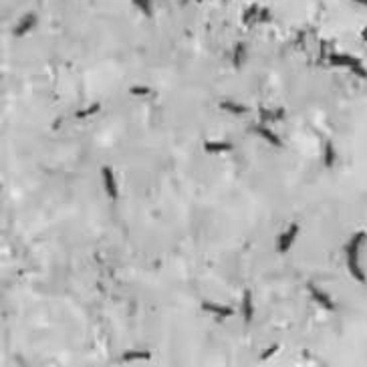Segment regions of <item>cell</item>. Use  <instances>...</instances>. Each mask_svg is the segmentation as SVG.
Masks as SVG:
<instances>
[{"instance_id":"obj_10","label":"cell","mask_w":367,"mask_h":367,"mask_svg":"<svg viewBox=\"0 0 367 367\" xmlns=\"http://www.w3.org/2000/svg\"><path fill=\"white\" fill-rule=\"evenodd\" d=\"M204 150L206 152H212V154H222V152H230L232 150V144L230 142H206L204 144Z\"/></svg>"},{"instance_id":"obj_3","label":"cell","mask_w":367,"mask_h":367,"mask_svg":"<svg viewBox=\"0 0 367 367\" xmlns=\"http://www.w3.org/2000/svg\"><path fill=\"white\" fill-rule=\"evenodd\" d=\"M329 61H331L333 65H343V67H349L353 73H357V75H361V77H367V71L361 67V63H359L357 59L349 57V55H331V57H329Z\"/></svg>"},{"instance_id":"obj_12","label":"cell","mask_w":367,"mask_h":367,"mask_svg":"<svg viewBox=\"0 0 367 367\" xmlns=\"http://www.w3.org/2000/svg\"><path fill=\"white\" fill-rule=\"evenodd\" d=\"M220 107L224 111H230V113H247V107L240 105V103H234V101H222Z\"/></svg>"},{"instance_id":"obj_7","label":"cell","mask_w":367,"mask_h":367,"mask_svg":"<svg viewBox=\"0 0 367 367\" xmlns=\"http://www.w3.org/2000/svg\"><path fill=\"white\" fill-rule=\"evenodd\" d=\"M253 315H255L253 295H251V291H247V293H244V297H242V317H244V321H247V323H251Z\"/></svg>"},{"instance_id":"obj_9","label":"cell","mask_w":367,"mask_h":367,"mask_svg":"<svg viewBox=\"0 0 367 367\" xmlns=\"http://www.w3.org/2000/svg\"><path fill=\"white\" fill-rule=\"evenodd\" d=\"M255 132H257L261 138H265V140H267L271 146H277V148H281V146H283L281 138H279L277 134H273L269 128H265V126H257V128H255Z\"/></svg>"},{"instance_id":"obj_8","label":"cell","mask_w":367,"mask_h":367,"mask_svg":"<svg viewBox=\"0 0 367 367\" xmlns=\"http://www.w3.org/2000/svg\"><path fill=\"white\" fill-rule=\"evenodd\" d=\"M35 25H37V17L31 13V15H27L17 27H15V35L19 37V35H25V33H29L31 29H35Z\"/></svg>"},{"instance_id":"obj_16","label":"cell","mask_w":367,"mask_h":367,"mask_svg":"<svg viewBox=\"0 0 367 367\" xmlns=\"http://www.w3.org/2000/svg\"><path fill=\"white\" fill-rule=\"evenodd\" d=\"M130 93H134V95H148L150 89H148V87H132Z\"/></svg>"},{"instance_id":"obj_5","label":"cell","mask_w":367,"mask_h":367,"mask_svg":"<svg viewBox=\"0 0 367 367\" xmlns=\"http://www.w3.org/2000/svg\"><path fill=\"white\" fill-rule=\"evenodd\" d=\"M202 309H204V311H208V313H212V315H216L218 319H226V317H230V315H232V309H230V307L216 305V303H208V301H204V303H202Z\"/></svg>"},{"instance_id":"obj_2","label":"cell","mask_w":367,"mask_h":367,"mask_svg":"<svg viewBox=\"0 0 367 367\" xmlns=\"http://www.w3.org/2000/svg\"><path fill=\"white\" fill-rule=\"evenodd\" d=\"M297 234H299V224H291V226L287 228V232L281 234V238H279V242H277V251H279L281 255H287V253L293 249V242H295Z\"/></svg>"},{"instance_id":"obj_18","label":"cell","mask_w":367,"mask_h":367,"mask_svg":"<svg viewBox=\"0 0 367 367\" xmlns=\"http://www.w3.org/2000/svg\"><path fill=\"white\" fill-rule=\"evenodd\" d=\"M277 349H279V347H271V349H269V351H267V353H265V355H263V359H267V357H271V355H273V353H275V351H277Z\"/></svg>"},{"instance_id":"obj_17","label":"cell","mask_w":367,"mask_h":367,"mask_svg":"<svg viewBox=\"0 0 367 367\" xmlns=\"http://www.w3.org/2000/svg\"><path fill=\"white\" fill-rule=\"evenodd\" d=\"M333 148H331V144H327V158H325V164L327 166H333Z\"/></svg>"},{"instance_id":"obj_1","label":"cell","mask_w":367,"mask_h":367,"mask_svg":"<svg viewBox=\"0 0 367 367\" xmlns=\"http://www.w3.org/2000/svg\"><path fill=\"white\" fill-rule=\"evenodd\" d=\"M363 238H365V234H363V232L355 234V236L349 240L347 249H345V253H347V267H349V273H351V277H353V279H357L359 283H365V275L361 273V269H359V265H357V249H359V244L363 242Z\"/></svg>"},{"instance_id":"obj_6","label":"cell","mask_w":367,"mask_h":367,"mask_svg":"<svg viewBox=\"0 0 367 367\" xmlns=\"http://www.w3.org/2000/svg\"><path fill=\"white\" fill-rule=\"evenodd\" d=\"M309 293H311V297H313V299H315V301H317L321 307H325V309H331V311L335 309V305L331 303V299H329V297H327V295H325V293H323V291H321L317 285H309Z\"/></svg>"},{"instance_id":"obj_15","label":"cell","mask_w":367,"mask_h":367,"mask_svg":"<svg viewBox=\"0 0 367 367\" xmlns=\"http://www.w3.org/2000/svg\"><path fill=\"white\" fill-rule=\"evenodd\" d=\"M99 109H101V107H99V103H93L91 107H87L85 111H79L77 115H79V117H87V115H91V113H97Z\"/></svg>"},{"instance_id":"obj_13","label":"cell","mask_w":367,"mask_h":367,"mask_svg":"<svg viewBox=\"0 0 367 367\" xmlns=\"http://www.w3.org/2000/svg\"><path fill=\"white\" fill-rule=\"evenodd\" d=\"M132 3H134L144 15H148V17L152 15V3H150V0H132Z\"/></svg>"},{"instance_id":"obj_4","label":"cell","mask_w":367,"mask_h":367,"mask_svg":"<svg viewBox=\"0 0 367 367\" xmlns=\"http://www.w3.org/2000/svg\"><path fill=\"white\" fill-rule=\"evenodd\" d=\"M101 176H103V184H105V192L109 194V198H117V184H115V174L109 166L101 168Z\"/></svg>"},{"instance_id":"obj_11","label":"cell","mask_w":367,"mask_h":367,"mask_svg":"<svg viewBox=\"0 0 367 367\" xmlns=\"http://www.w3.org/2000/svg\"><path fill=\"white\" fill-rule=\"evenodd\" d=\"M244 55H247V47H244L242 43H238V45H236V49H234V55H232V61H234V67H236V69L242 65Z\"/></svg>"},{"instance_id":"obj_14","label":"cell","mask_w":367,"mask_h":367,"mask_svg":"<svg viewBox=\"0 0 367 367\" xmlns=\"http://www.w3.org/2000/svg\"><path fill=\"white\" fill-rule=\"evenodd\" d=\"M138 359H150V353L148 351H142V353H126L124 355V361H138Z\"/></svg>"},{"instance_id":"obj_19","label":"cell","mask_w":367,"mask_h":367,"mask_svg":"<svg viewBox=\"0 0 367 367\" xmlns=\"http://www.w3.org/2000/svg\"><path fill=\"white\" fill-rule=\"evenodd\" d=\"M363 39H365V41H367V29H365V31H363Z\"/></svg>"}]
</instances>
